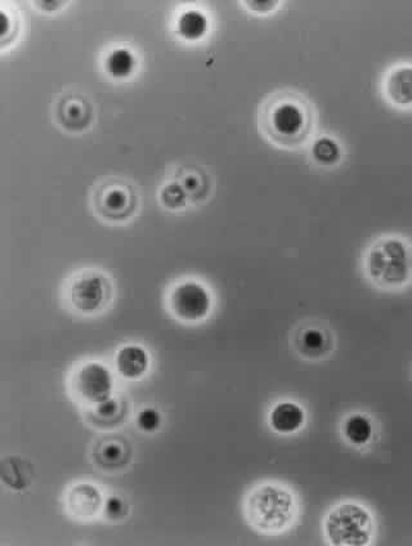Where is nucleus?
Returning <instances> with one entry per match:
<instances>
[{"label": "nucleus", "mask_w": 412, "mask_h": 546, "mask_svg": "<svg viewBox=\"0 0 412 546\" xmlns=\"http://www.w3.org/2000/svg\"><path fill=\"white\" fill-rule=\"evenodd\" d=\"M371 285L383 291H401L412 285V242L401 235H384L368 245L362 261Z\"/></svg>", "instance_id": "obj_1"}, {"label": "nucleus", "mask_w": 412, "mask_h": 546, "mask_svg": "<svg viewBox=\"0 0 412 546\" xmlns=\"http://www.w3.org/2000/svg\"><path fill=\"white\" fill-rule=\"evenodd\" d=\"M312 111L297 94L275 95L262 111V126L274 143L286 147L301 144L312 131Z\"/></svg>", "instance_id": "obj_2"}, {"label": "nucleus", "mask_w": 412, "mask_h": 546, "mask_svg": "<svg viewBox=\"0 0 412 546\" xmlns=\"http://www.w3.org/2000/svg\"><path fill=\"white\" fill-rule=\"evenodd\" d=\"M297 513V498L281 485H260L246 498V519L260 533H284L294 523Z\"/></svg>", "instance_id": "obj_3"}, {"label": "nucleus", "mask_w": 412, "mask_h": 546, "mask_svg": "<svg viewBox=\"0 0 412 546\" xmlns=\"http://www.w3.org/2000/svg\"><path fill=\"white\" fill-rule=\"evenodd\" d=\"M325 534L334 546H367L374 536L373 516L364 505L342 502L327 513Z\"/></svg>", "instance_id": "obj_4"}, {"label": "nucleus", "mask_w": 412, "mask_h": 546, "mask_svg": "<svg viewBox=\"0 0 412 546\" xmlns=\"http://www.w3.org/2000/svg\"><path fill=\"white\" fill-rule=\"evenodd\" d=\"M168 306L176 319L195 323L208 319L213 309V297L202 282L188 280L174 286Z\"/></svg>", "instance_id": "obj_5"}, {"label": "nucleus", "mask_w": 412, "mask_h": 546, "mask_svg": "<svg viewBox=\"0 0 412 546\" xmlns=\"http://www.w3.org/2000/svg\"><path fill=\"white\" fill-rule=\"evenodd\" d=\"M111 296L109 280L98 273H78L68 286V299L72 308L84 314L101 311Z\"/></svg>", "instance_id": "obj_6"}, {"label": "nucleus", "mask_w": 412, "mask_h": 546, "mask_svg": "<svg viewBox=\"0 0 412 546\" xmlns=\"http://www.w3.org/2000/svg\"><path fill=\"white\" fill-rule=\"evenodd\" d=\"M114 377L104 363H88L75 371L72 393L81 403L95 404L112 397Z\"/></svg>", "instance_id": "obj_7"}, {"label": "nucleus", "mask_w": 412, "mask_h": 546, "mask_svg": "<svg viewBox=\"0 0 412 546\" xmlns=\"http://www.w3.org/2000/svg\"><path fill=\"white\" fill-rule=\"evenodd\" d=\"M136 195L127 183L114 181L103 184L95 195V208L104 218L126 219L135 210Z\"/></svg>", "instance_id": "obj_8"}, {"label": "nucleus", "mask_w": 412, "mask_h": 546, "mask_svg": "<svg viewBox=\"0 0 412 546\" xmlns=\"http://www.w3.org/2000/svg\"><path fill=\"white\" fill-rule=\"evenodd\" d=\"M295 348L298 354L306 360H324L333 352V334L324 325H317V323L304 325L295 335Z\"/></svg>", "instance_id": "obj_9"}, {"label": "nucleus", "mask_w": 412, "mask_h": 546, "mask_svg": "<svg viewBox=\"0 0 412 546\" xmlns=\"http://www.w3.org/2000/svg\"><path fill=\"white\" fill-rule=\"evenodd\" d=\"M385 98L400 109L412 107V65L396 66L384 80Z\"/></svg>", "instance_id": "obj_10"}, {"label": "nucleus", "mask_w": 412, "mask_h": 546, "mask_svg": "<svg viewBox=\"0 0 412 546\" xmlns=\"http://www.w3.org/2000/svg\"><path fill=\"white\" fill-rule=\"evenodd\" d=\"M66 502L70 513L80 518H92L103 508V493L91 484H79L72 487Z\"/></svg>", "instance_id": "obj_11"}, {"label": "nucleus", "mask_w": 412, "mask_h": 546, "mask_svg": "<svg viewBox=\"0 0 412 546\" xmlns=\"http://www.w3.org/2000/svg\"><path fill=\"white\" fill-rule=\"evenodd\" d=\"M269 426L280 435H293L304 427L307 414L301 404L293 401H283L275 404L269 412Z\"/></svg>", "instance_id": "obj_12"}, {"label": "nucleus", "mask_w": 412, "mask_h": 546, "mask_svg": "<svg viewBox=\"0 0 412 546\" xmlns=\"http://www.w3.org/2000/svg\"><path fill=\"white\" fill-rule=\"evenodd\" d=\"M119 375L129 380L141 379L150 369V356L141 346L129 345L119 349L115 357Z\"/></svg>", "instance_id": "obj_13"}, {"label": "nucleus", "mask_w": 412, "mask_h": 546, "mask_svg": "<svg viewBox=\"0 0 412 546\" xmlns=\"http://www.w3.org/2000/svg\"><path fill=\"white\" fill-rule=\"evenodd\" d=\"M177 34L188 42H197L209 30L208 17L202 11L187 10L179 14L176 22Z\"/></svg>", "instance_id": "obj_14"}, {"label": "nucleus", "mask_w": 412, "mask_h": 546, "mask_svg": "<svg viewBox=\"0 0 412 546\" xmlns=\"http://www.w3.org/2000/svg\"><path fill=\"white\" fill-rule=\"evenodd\" d=\"M342 432L345 440L353 446H365L374 436V424L370 416L356 412L345 418Z\"/></svg>", "instance_id": "obj_15"}, {"label": "nucleus", "mask_w": 412, "mask_h": 546, "mask_svg": "<svg viewBox=\"0 0 412 546\" xmlns=\"http://www.w3.org/2000/svg\"><path fill=\"white\" fill-rule=\"evenodd\" d=\"M104 70L114 79H127L137 68V59L130 49H112L103 62Z\"/></svg>", "instance_id": "obj_16"}, {"label": "nucleus", "mask_w": 412, "mask_h": 546, "mask_svg": "<svg viewBox=\"0 0 412 546\" xmlns=\"http://www.w3.org/2000/svg\"><path fill=\"white\" fill-rule=\"evenodd\" d=\"M95 456L97 463L103 467L118 468L127 463L129 459V450L124 442L109 440L98 444Z\"/></svg>", "instance_id": "obj_17"}, {"label": "nucleus", "mask_w": 412, "mask_h": 546, "mask_svg": "<svg viewBox=\"0 0 412 546\" xmlns=\"http://www.w3.org/2000/svg\"><path fill=\"white\" fill-rule=\"evenodd\" d=\"M62 124L70 131H80L89 121V106L86 101L69 98L60 109Z\"/></svg>", "instance_id": "obj_18"}, {"label": "nucleus", "mask_w": 412, "mask_h": 546, "mask_svg": "<svg viewBox=\"0 0 412 546\" xmlns=\"http://www.w3.org/2000/svg\"><path fill=\"white\" fill-rule=\"evenodd\" d=\"M312 158L318 166L333 167L341 161L342 149L335 140L330 137H321L313 143Z\"/></svg>", "instance_id": "obj_19"}, {"label": "nucleus", "mask_w": 412, "mask_h": 546, "mask_svg": "<svg viewBox=\"0 0 412 546\" xmlns=\"http://www.w3.org/2000/svg\"><path fill=\"white\" fill-rule=\"evenodd\" d=\"M187 192L178 182H169L161 191V201L168 209H179L185 207Z\"/></svg>", "instance_id": "obj_20"}, {"label": "nucleus", "mask_w": 412, "mask_h": 546, "mask_svg": "<svg viewBox=\"0 0 412 546\" xmlns=\"http://www.w3.org/2000/svg\"><path fill=\"white\" fill-rule=\"evenodd\" d=\"M137 427L144 432H156L161 426V414L153 407L141 410L137 415Z\"/></svg>", "instance_id": "obj_21"}, {"label": "nucleus", "mask_w": 412, "mask_h": 546, "mask_svg": "<svg viewBox=\"0 0 412 546\" xmlns=\"http://www.w3.org/2000/svg\"><path fill=\"white\" fill-rule=\"evenodd\" d=\"M104 516L110 519V521H119V519L124 518L128 514V505L123 499L119 496H110L106 501L103 502Z\"/></svg>", "instance_id": "obj_22"}, {"label": "nucleus", "mask_w": 412, "mask_h": 546, "mask_svg": "<svg viewBox=\"0 0 412 546\" xmlns=\"http://www.w3.org/2000/svg\"><path fill=\"white\" fill-rule=\"evenodd\" d=\"M120 412V404L114 397L109 398V400L103 401V403H98L95 406V415L100 416L103 419H112Z\"/></svg>", "instance_id": "obj_23"}, {"label": "nucleus", "mask_w": 412, "mask_h": 546, "mask_svg": "<svg viewBox=\"0 0 412 546\" xmlns=\"http://www.w3.org/2000/svg\"><path fill=\"white\" fill-rule=\"evenodd\" d=\"M200 183H202V182H200V178L197 177V175L190 173V175H185L181 184L188 195V193L196 192V190L200 187Z\"/></svg>", "instance_id": "obj_24"}]
</instances>
